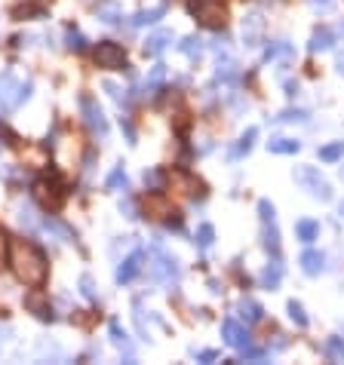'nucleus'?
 <instances>
[{
    "instance_id": "obj_36",
    "label": "nucleus",
    "mask_w": 344,
    "mask_h": 365,
    "mask_svg": "<svg viewBox=\"0 0 344 365\" xmlns=\"http://www.w3.org/2000/svg\"><path fill=\"white\" fill-rule=\"evenodd\" d=\"M213 239H215L213 224H200V230H197V246H200V248H209V246H213Z\"/></svg>"
},
{
    "instance_id": "obj_32",
    "label": "nucleus",
    "mask_w": 344,
    "mask_h": 365,
    "mask_svg": "<svg viewBox=\"0 0 344 365\" xmlns=\"http://www.w3.org/2000/svg\"><path fill=\"white\" fill-rule=\"evenodd\" d=\"M215 77H218L222 83H231V87H234V83H237V77H240V74H237V65H234V61H224V65L218 61Z\"/></svg>"
},
{
    "instance_id": "obj_19",
    "label": "nucleus",
    "mask_w": 344,
    "mask_h": 365,
    "mask_svg": "<svg viewBox=\"0 0 344 365\" xmlns=\"http://www.w3.org/2000/svg\"><path fill=\"white\" fill-rule=\"evenodd\" d=\"M310 52H320V50H332L335 46V31H329V28H320V31H314V37H310Z\"/></svg>"
},
{
    "instance_id": "obj_51",
    "label": "nucleus",
    "mask_w": 344,
    "mask_h": 365,
    "mask_svg": "<svg viewBox=\"0 0 344 365\" xmlns=\"http://www.w3.org/2000/svg\"><path fill=\"white\" fill-rule=\"evenodd\" d=\"M338 212H341V218H344V203H341V206H338Z\"/></svg>"
},
{
    "instance_id": "obj_1",
    "label": "nucleus",
    "mask_w": 344,
    "mask_h": 365,
    "mask_svg": "<svg viewBox=\"0 0 344 365\" xmlns=\"http://www.w3.org/2000/svg\"><path fill=\"white\" fill-rule=\"evenodd\" d=\"M10 267L15 279L22 285H31V289H41L46 283V255L37 248L31 239H15L13 248H10Z\"/></svg>"
},
{
    "instance_id": "obj_44",
    "label": "nucleus",
    "mask_w": 344,
    "mask_h": 365,
    "mask_svg": "<svg viewBox=\"0 0 344 365\" xmlns=\"http://www.w3.org/2000/svg\"><path fill=\"white\" fill-rule=\"evenodd\" d=\"M301 117H304L301 111H283L277 120H280V123H289V120H301Z\"/></svg>"
},
{
    "instance_id": "obj_34",
    "label": "nucleus",
    "mask_w": 344,
    "mask_h": 365,
    "mask_svg": "<svg viewBox=\"0 0 344 365\" xmlns=\"http://www.w3.org/2000/svg\"><path fill=\"white\" fill-rule=\"evenodd\" d=\"M15 19H28V15H46V6L43 3H22L13 10Z\"/></svg>"
},
{
    "instance_id": "obj_43",
    "label": "nucleus",
    "mask_w": 344,
    "mask_h": 365,
    "mask_svg": "<svg viewBox=\"0 0 344 365\" xmlns=\"http://www.w3.org/2000/svg\"><path fill=\"white\" fill-rule=\"evenodd\" d=\"M120 212L127 215V218H138V215H136V206H132V200H129V197L120 203Z\"/></svg>"
},
{
    "instance_id": "obj_11",
    "label": "nucleus",
    "mask_w": 344,
    "mask_h": 365,
    "mask_svg": "<svg viewBox=\"0 0 344 365\" xmlns=\"http://www.w3.org/2000/svg\"><path fill=\"white\" fill-rule=\"evenodd\" d=\"M25 307L37 316V320H43V322H52V320H56V313H52V307H50V298H46L41 289H31V292L25 295Z\"/></svg>"
},
{
    "instance_id": "obj_26",
    "label": "nucleus",
    "mask_w": 344,
    "mask_h": 365,
    "mask_svg": "<svg viewBox=\"0 0 344 365\" xmlns=\"http://www.w3.org/2000/svg\"><path fill=\"white\" fill-rule=\"evenodd\" d=\"M163 15V6H154V10H142V13H136L132 15V28H142V25H154Z\"/></svg>"
},
{
    "instance_id": "obj_30",
    "label": "nucleus",
    "mask_w": 344,
    "mask_h": 365,
    "mask_svg": "<svg viewBox=\"0 0 344 365\" xmlns=\"http://www.w3.org/2000/svg\"><path fill=\"white\" fill-rule=\"evenodd\" d=\"M264 59H292V46H289V40H273L268 52H264Z\"/></svg>"
},
{
    "instance_id": "obj_38",
    "label": "nucleus",
    "mask_w": 344,
    "mask_h": 365,
    "mask_svg": "<svg viewBox=\"0 0 344 365\" xmlns=\"http://www.w3.org/2000/svg\"><path fill=\"white\" fill-rule=\"evenodd\" d=\"M80 292H83L89 301H99V292H96V283H92V276H80Z\"/></svg>"
},
{
    "instance_id": "obj_49",
    "label": "nucleus",
    "mask_w": 344,
    "mask_h": 365,
    "mask_svg": "<svg viewBox=\"0 0 344 365\" xmlns=\"http://www.w3.org/2000/svg\"><path fill=\"white\" fill-rule=\"evenodd\" d=\"M10 338H13L10 329H0V344H3V341H10Z\"/></svg>"
},
{
    "instance_id": "obj_25",
    "label": "nucleus",
    "mask_w": 344,
    "mask_h": 365,
    "mask_svg": "<svg viewBox=\"0 0 344 365\" xmlns=\"http://www.w3.org/2000/svg\"><path fill=\"white\" fill-rule=\"evenodd\" d=\"M323 353L329 356L332 362H344V338H326Z\"/></svg>"
},
{
    "instance_id": "obj_21",
    "label": "nucleus",
    "mask_w": 344,
    "mask_h": 365,
    "mask_svg": "<svg viewBox=\"0 0 344 365\" xmlns=\"http://www.w3.org/2000/svg\"><path fill=\"white\" fill-rule=\"evenodd\" d=\"M237 313H240V320H243L246 325H252V322L261 320V304H255V301H240Z\"/></svg>"
},
{
    "instance_id": "obj_42",
    "label": "nucleus",
    "mask_w": 344,
    "mask_h": 365,
    "mask_svg": "<svg viewBox=\"0 0 344 365\" xmlns=\"http://www.w3.org/2000/svg\"><path fill=\"white\" fill-rule=\"evenodd\" d=\"M240 353H243V359H252V362H255V359H264V350H255L252 344H249L246 350H240Z\"/></svg>"
},
{
    "instance_id": "obj_16",
    "label": "nucleus",
    "mask_w": 344,
    "mask_h": 365,
    "mask_svg": "<svg viewBox=\"0 0 344 365\" xmlns=\"http://www.w3.org/2000/svg\"><path fill=\"white\" fill-rule=\"evenodd\" d=\"M261 31H264L261 15H249V19H243V40H246L249 50H255V46L261 43Z\"/></svg>"
},
{
    "instance_id": "obj_24",
    "label": "nucleus",
    "mask_w": 344,
    "mask_h": 365,
    "mask_svg": "<svg viewBox=\"0 0 344 365\" xmlns=\"http://www.w3.org/2000/svg\"><path fill=\"white\" fill-rule=\"evenodd\" d=\"M108 191H114V193L129 191V178H127V172H123V166H117L114 172L108 175Z\"/></svg>"
},
{
    "instance_id": "obj_8",
    "label": "nucleus",
    "mask_w": 344,
    "mask_h": 365,
    "mask_svg": "<svg viewBox=\"0 0 344 365\" xmlns=\"http://www.w3.org/2000/svg\"><path fill=\"white\" fill-rule=\"evenodd\" d=\"M80 111H83L86 126L96 132V135L105 138V135H108V120H105V111L99 107L96 98H92V96H83V98H80Z\"/></svg>"
},
{
    "instance_id": "obj_15",
    "label": "nucleus",
    "mask_w": 344,
    "mask_h": 365,
    "mask_svg": "<svg viewBox=\"0 0 344 365\" xmlns=\"http://www.w3.org/2000/svg\"><path fill=\"white\" fill-rule=\"evenodd\" d=\"M172 40H175V34H172L169 28H160V31H154V34L145 40V52H148V56H160Z\"/></svg>"
},
{
    "instance_id": "obj_13",
    "label": "nucleus",
    "mask_w": 344,
    "mask_h": 365,
    "mask_svg": "<svg viewBox=\"0 0 344 365\" xmlns=\"http://www.w3.org/2000/svg\"><path fill=\"white\" fill-rule=\"evenodd\" d=\"M301 270L308 276H320L326 270V255L317 252V248H304L301 252Z\"/></svg>"
},
{
    "instance_id": "obj_37",
    "label": "nucleus",
    "mask_w": 344,
    "mask_h": 365,
    "mask_svg": "<svg viewBox=\"0 0 344 365\" xmlns=\"http://www.w3.org/2000/svg\"><path fill=\"white\" fill-rule=\"evenodd\" d=\"M289 316H292V322L301 325V329L308 325V313H304V307L299 304V301H292V304H289Z\"/></svg>"
},
{
    "instance_id": "obj_27",
    "label": "nucleus",
    "mask_w": 344,
    "mask_h": 365,
    "mask_svg": "<svg viewBox=\"0 0 344 365\" xmlns=\"http://www.w3.org/2000/svg\"><path fill=\"white\" fill-rule=\"evenodd\" d=\"M178 50H182V52H185V56H187V59H197V56H200V52H203V50H206V46H203V40H200V37H197V34H191V37H185V40H182V43H178Z\"/></svg>"
},
{
    "instance_id": "obj_41",
    "label": "nucleus",
    "mask_w": 344,
    "mask_h": 365,
    "mask_svg": "<svg viewBox=\"0 0 344 365\" xmlns=\"http://www.w3.org/2000/svg\"><path fill=\"white\" fill-rule=\"evenodd\" d=\"M6 255H10V239H6L3 228H0V267L6 264Z\"/></svg>"
},
{
    "instance_id": "obj_33",
    "label": "nucleus",
    "mask_w": 344,
    "mask_h": 365,
    "mask_svg": "<svg viewBox=\"0 0 344 365\" xmlns=\"http://www.w3.org/2000/svg\"><path fill=\"white\" fill-rule=\"evenodd\" d=\"M163 77H166V65H154V68H151V74H148V83H145V92H148V96H154L151 89H157V87H160Z\"/></svg>"
},
{
    "instance_id": "obj_4",
    "label": "nucleus",
    "mask_w": 344,
    "mask_h": 365,
    "mask_svg": "<svg viewBox=\"0 0 344 365\" xmlns=\"http://www.w3.org/2000/svg\"><path fill=\"white\" fill-rule=\"evenodd\" d=\"M31 96V83H19L13 74H3L0 77V114L6 111H15L22 102H28Z\"/></svg>"
},
{
    "instance_id": "obj_20",
    "label": "nucleus",
    "mask_w": 344,
    "mask_h": 365,
    "mask_svg": "<svg viewBox=\"0 0 344 365\" xmlns=\"http://www.w3.org/2000/svg\"><path fill=\"white\" fill-rule=\"evenodd\" d=\"M295 234H299L301 243H314V239L320 237V224L314 218H301L299 224H295Z\"/></svg>"
},
{
    "instance_id": "obj_2",
    "label": "nucleus",
    "mask_w": 344,
    "mask_h": 365,
    "mask_svg": "<svg viewBox=\"0 0 344 365\" xmlns=\"http://www.w3.org/2000/svg\"><path fill=\"white\" fill-rule=\"evenodd\" d=\"M148 258V276H151V283L157 285H172L178 283V276H182V267H178V261L166 255L160 246L151 248V255H145Z\"/></svg>"
},
{
    "instance_id": "obj_10",
    "label": "nucleus",
    "mask_w": 344,
    "mask_h": 365,
    "mask_svg": "<svg viewBox=\"0 0 344 365\" xmlns=\"http://www.w3.org/2000/svg\"><path fill=\"white\" fill-rule=\"evenodd\" d=\"M145 255H148V252H132L129 258H123L120 264H117V274H114L117 283L127 285V283H132V279L142 274V267H145V264H142V261H145Z\"/></svg>"
},
{
    "instance_id": "obj_28",
    "label": "nucleus",
    "mask_w": 344,
    "mask_h": 365,
    "mask_svg": "<svg viewBox=\"0 0 344 365\" xmlns=\"http://www.w3.org/2000/svg\"><path fill=\"white\" fill-rule=\"evenodd\" d=\"M15 218H19V224L28 230H37V224H41V218H37L34 209H31L28 203H19V215H15Z\"/></svg>"
},
{
    "instance_id": "obj_14",
    "label": "nucleus",
    "mask_w": 344,
    "mask_h": 365,
    "mask_svg": "<svg viewBox=\"0 0 344 365\" xmlns=\"http://www.w3.org/2000/svg\"><path fill=\"white\" fill-rule=\"evenodd\" d=\"M111 344L123 353V359H127V362L136 359V347H132V341H129L127 332L120 329V322H111Z\"/></svg>"
},
{
    "instance_id": "obj_18",
    "label": "nucleus",
    "mask_w": 344,
    "mask_h": 365,
    "mask_svg": "<svg viewBox=\"0 0 344 365\" xmlns=\"http://www.w3.org/2000/svg\"><path fill=\"white\" fill-rule=\"evenodd\" d=\"M264 230H261V243L264 248L273 255V258H280V230H277V221H261Z\"/></svg>"
},
{
    "instance_id": "obj_45",
    "label": "nucleus",
    "mask_w": 344,
    "mask_h": 365,
    "mask_svg": "<svg viewBox=\"0 0 344 365\" xmlns=\"http://www.w3.org/2000/svg\"><path fill=\"white\" fill-rule=\"evenodd\" d=\"M213 50L218 52V56H222V52H228V37H224V34H222V37H218V40L213 43Z\"/></svg>"
},
{
    "instance_id": "obj_46",
    "label": "nucleus",
    "mask_w": 344,
    "mask_h": 365,
    "mask_svg": "<svg viewBox=\"0 0 344 365\" xmlns=\"http://www.w3.org/2000/svg\"><path fill=\"white\" fill-rule=\"evenodd\" d=\"M197 359H200V362H215V359H218V353H215V350H200V353H197Z\"/></svg>"
},
{
    "instance_id": "obj_6",
    "label": "nucleus",
    "mask_w": 344,
    "mask_h": 365,
    "mask_svg": "<svg viewBox=\"0 0 344 365\" xmlns=\"http://www.w3.org/2000/svg\"><path fill=\"white\" fill-rule=\"evenodd\" d=\"M191 13L197 15L203 28H224V22H228V10L218 0H194Z\"/></svg>"
},
{
    "instance_id": "obj_31",
    "label": "nucleus",
    "mask_w": 344,
    "mask_h": 365,
    "mask_svg": "<svg viewBox=\"0 0 344 365\" xmlns=\"http://www.w3.org/2000/svg\"><path fill=\"white\" fill-rule=\"evenodd\" d=\"M341 157H344V142H335V144L320 147V160H326V163H338Z\"/></svg>"
},
{
    "instance_id": "obj_9",
    "label": "nucleus",
    "mask_w": 344,
    "mask_h": 365,
    "mask_svg": "<svg viewBox=\"0 0 344 365\" xmlns=\"http://www.w3.org/2000/svg\"><path fill=\"white\" fill-rule=\"evenodd\" d=\"M222 335H224V344L234 347V350H246V347L252 344V338H249L246 325H240L237 320H224V322H222Z\"/></svg>"
},
{
    "instance_id": "obj_48",
    "label": "nucleus",
    "mask_w": 344,
    "mask_h": 365,
    "mask_svg": "<svg viewBox=\"0 0 344 365\" xmlns=\"http://www.w3.org/2000/svg\"><path fill=\"white\" fill-rule=\"evenodd\" d=\"M310 3H314L317 10H323V13H329V10H332V0H310Z\"/></svg>"
},
{
    "instance_id": "obj_3",
    "label": "nucleus",
    "mask_w": 344,
    "mask_h": 365,
    "mask_svg": "<svg viewBox=\"0 0 344 365\" xmlns=\"http://www.w3.org/2000/svg\"><path fill=\"white\" fill-rule=\"evenodd\" d=\"M34 197L46 212H59L62 203H65V197H68V184L62 181L59 175H43L34 181Z\"/></svg>"
},
{
    "instance_id": "obj_40",
    "label": "nucleus",
    "mask_w": 344,
    "mask_h": 365,
    "mask_svg": "<svg viewBox=\"0 0 344 365\" xmlns=\"http://www.w3.org/2000/svg\"><path fill=\"white\" fill-rule=\"evenodd\" d=\"M258 215H261V221H273V203H268V200H261V203H258Z\"/></svg>"
},
{
    "instance_id": "obj_22",
    "label": "nucleus",
    "mask_w": 344,
    "mask_h": 365,
    "mask_svg": "<svg viewBox=\"0 0 344 365\" xmlns=\"http://www.w3.org/2000/svg\"><path fill=\"white\" fill-rule=\"evenodd\" d=\"M255 135H258V129H246L243 135H240L237 147H231V160H240V157H243V154H249V151H252V142H255Z\"/></svg>"
},
{
    "instance_id": "obj_23",
    "label": "nucleus",
    "mask_w": 344,
    "mask_h": 365,
    "mask_svg": "<svg viewBox=\"0 0 344 365\" xmlns=\"http://www.w3.org/2000/svg\"><path fill=\"white\" fill-rule=\"evenodd\" d=\"M268 147H271V154H299L301 142H295V138H271Z\"/></svg>"
},
{
    "instance_id": "obj_12",
    "label": "nucleus",
    "mask_w": 344,
    "mask_h": 365,
    "mask_svg": "<svg viewBox=\"0 0 344 365\" xmlns=\"http://www.w3.org/2000/svg\"><path fill=\"white\" fill-rule=\"evenodd\" d=\"M145 215H148V218H166V215H172V203L163 197V193H148Z\"/></svg>"
},
{
    "instance_id": "obj_50",
    "label": "nucleus",
    "mask_w": 344,
    "mask_h": 365,
    "mask_svg": "<svg viewBox=\"0 0 344 365\" xmlns=\"http://www.w3.org/2000/svg\"><path fill=\"white\" fill-rule=\"evenodd\" d=\"M338 74L344 77V52H341V56H338Z\"/></svg>"
},
{
    "instance_id": "obj_52",
    "label": "nucleus",
    "mask_w": 344,
    "mask_h": 365,
    "mask_svg": "<svg viewBox=\"0 0 344 365\" xmlns=\"http://www.w3.org/2000/svg\"><path fill=\"white\" fill-rule=\"evenodd\" d=\"M341 178H344V166H341Z\"/></svg>"
},
{
    "instance_id": "obj_47",
    "label": "nucleus",
    "mask_w": 344,
    "mask_h": 365,
    "mask_svg": "<svg viewBox=\"0 0 344 365\" xmlns=\"http://www.w3.org/2000/svg\"><path fill=\"white\" fill-rule=\"evenodd\" d=\"M145 184H151V188H157V184H160V172H145Z\"/></svg>"
},
{
    "instance_id": "obj_17",
    "label": "nucleus",
    "mask_w": 344,
    "mask_h": 365,
    "mask_svg": "<svg viewBox=\"0 0 344 365\" xmlns=\"http://www.w3.org/2000/svg\"><path fill=\"white\" fill-rule=\"evenodd\" d=\"M280 279H283V264H280V258H273L268 267L261 270V276H258V283H261V289H277Z\"/></svg>"
},
{
    "instance_id": "obj_29",
    "label": "nucleus",
    "mask_w": 344,
    "mask_h": 365,
    "mask_svg": "<svg viewBox=\"0 0 344 365\" xmlns=\"http://www.w3.org/2000/svg\"><path fill=\"white\" fill-rule=\"evenodd\" d=\"M99 19L105 22V25H117V22H120V3H101L99 6Z\"/></svg>"
},
{
    "instance_id": "obj_35",
    "label": "nucleus",
    "mask_w": 344,
    "mask_h": 365,
    "mask_svg": "<svg viewBox=\"0 0 344 365\" xmlns=\"http://www.w3.org/2000/svg\"><path fill=\"white\" fill-rule=\"evenodd\" d=\"M65 43H68V50H74V52H83L86 50V37L80 34V31H74V28H68Z\"/></svg>"
},
{
    "instance_id": "obj_5",
    "label": "nucleus",
    "mask_w": 344,
    "mask_h": 365,
    "mask_svg": "<svg viewBox=\"0 0 344 365\" xmlns=\"http://www.w3.org/2000/svg\"><path fill=\"white\" fill-rule=\"evenodd\" d=\"M295 181H299L301 188L308 191L314 200H332V188H329V181H326V178L320 175V169H314V166H301V169H295Z\"/></svg>"
},
{
    "instance_id": "obj_7",
    "label": "nucleus",
    "mask_w": 344,
    "mask_h": 365,
    "mask_svg": "<svg viewBox=\"0 0 344 365\" xmlns=\"http://www.w3.org/2000/svg\"><path fill=\"white\" fill-rule=\"evenodd\" d=\"M92 59H96V65L105 68V71H123V68H127V52H123V46L111 43V40H101L96 46V52H92Z\"/></svg>"
},
{
    "instance_id": "obj_39",
    "label": "nucleus",
    "mask_w": 344,
    "mask_h": 365,
    "mask_svg": "<svg viewBox=\"0 0 344 365\" xmlns=\"http://www.w3.org/2000/svg\"><path fill=\"white\" fill-rule=\"evenodd\" d=\"M101 89H105V92H108V96L114 98L117 105H127V96H123V89L117 87V83H105V87H101Z\"/></svg>"
}]
</instances>
